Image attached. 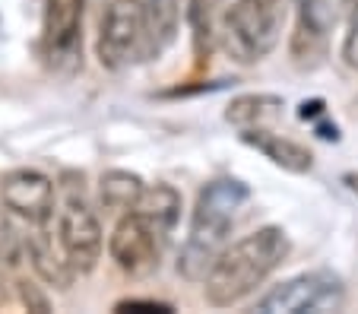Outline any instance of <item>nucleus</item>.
Returning a JSON list of instances; mask_svg holds the SVG:
<instances>
[{
  "label": "nucleus",
  "mask_w": 358,
  "mask_h": 314,
  "mask_svg": "<svg viewBox=\"0 0 358 314\" xmlns=\"http://www.w3.org/2000/svg\"><path fill=\"white\" fill-rule=\"evenodd\" d=\"M285 257H289V235L279 226H264L244 235L241 241H235L219 254L216 266L210 270L206 286H203L206 301L213 308H231L244 301L276 273Z\"/></svg>",
  "instance_id": "f257e3e1"
},
{
  "label": "nucleus",
  "mask_w": 358,
  "mask_h": 314,
  "mask_svg": "<svg viewBox=\"0 0 358 314\" xmlns=\"http://www.w3.org/2000/svg\"><path fill=\"white\" fill-rule=\"evenodd\" d=\"M248 194V185H241L235 178H219L200 191L194 219H190V238L181 251V260H178V273L184 280L206 283L219 254L225 251V238H229Z\"/></svg>",
  "instance_id": "f03ea898"
},
{
  "label": "nucleus",
  "mask_w": 358,
  "mask_h": 314,
  "mask_svg": "<svg viewBox=\"0 0 358 314\" xmlns=\"http://www.w3.org/2000/svg\"><path fill=\"white\" fill-rule=\"evenodd\" d=\"M282 0H235L222 20V48L238 64H257L282 38Z\"/></svg>",
  "instance_id": "7ed1b4c3"
},
{
  "label": "nucleus",
  "mask_w": 358,
  "mask_h": 314,
  "mask_svg": "<svg viewBox=\"0 0 358 314\" xmlns=\"http://www.w3.org/2000/svg\"><path fill=\"white\" fill-rule=\"evenodd\" d=\"M146 10L143 0H108L99 26V64L105 70H124L146 55Z\"/></svg>",
  "instance_id": "20e7f679"
},
{
  "label": "nucleus",
  "mask_w": 358,
  "mask_h": 314,
  "mask_svg": "<svg viewBox=\"0 0 358 314\" xmlns=\"http://www.w3.org/2000/svg\"><path fill=\"white\" fill-rule=\"evenodd\" d=\"M343 283L339 276L317 270V273H301L292 280L273 286L257 301V311L264 314H327L343 308Z\"/></svg>",
  "instance_id": "39448f33"
},
{
  "label": "nucleus",
  "mask_w": 358,
  "mask_h": 314,
  "mask_svg": "<svg viewBox=\"0 0 358 314\" xmlns=\"http://www.w3.org/2000/svg\"><path fill=\"white\" fill-rule=\"evenodd\" d=\"M57 248L73 273H92L101 257V226L83 197H70L57 216Z\"/></svg>",
  "instance_id": "423d86ee"
},
{
  "label": "nucleus",
  "mask_w": 358,
  "mask_h": 314,
  "mask_svg": "<svg viewBox=\"0 0 358 314\" xmlns=\"http://www.w3.org/2000/svg\"><path fill=\"white\" fill-rule=\"evenodd\" d=\"M298 3H301V13L292 32V57L304 67L324 57L330 32L345 16H352L358 0H298Z\"/></svg>",
  "instance_id": "0eeeda50"
},
{
  "label": "nucleus",
  "mask_w": 358,
  "mask_h": 314,
  "mask_svg": "<svg viewBox=\"0 0 358 314\" xmlns=\"http://www.w3.org/2000/svg\"><path fill=\"white\" fill-rule=\"evenodd\" d=\"M162 235L140 213H124L108 238V254L127 276H149L162 257Z\"/></svg>",
  "instance_id": "6e6552de"
},
{
  "label": "nucleus",
  "mask_w": 358,
  "mask_h": 314,
  "mask_svg": "<svg viewBox=\"0 0 358 314\" xmlns=\"http://www.w3.org/2000/svg\"><path fill=\"white\" fill-rule=\"evenodd\" d=\"M0 197H3V206L10 213L41 226L55 213V181L35 169H16L3 175Z\"/></svg>",
  "instance_id": "1a4fd4ad"
},
{
  "label": "nucleus",
  "mask_w": 358,
  "mask_h": 314,
  "mask_svg": "<svg viewBox=\"0 0 358 314\" xmlns=\"http://www.w3.org/2000/svg\"><path fill=\"white\" fill-rule=\"evenodd\" d=\"M83 13L86 0H48L41 22V48L55 64L76 61L83 48Z\"/></svg>",
  "instance_id": "9d476101"
},
{
  "label": "nucleus",
  "mask_w": 358,
  "mask_h": 314,
  "mask_svg": "<svg viewBox=\"0 0 358 314\" xmlns=\"http://www.w3.org/2000/svg\"><path fill=\"white\" fill-rule=\"evenodd\" d=\"M241 140L248 146H254L257 152H264L273 165H279V169H285V171H295V175L311 171V165H314L311 150H304L301 143H295V140H289V137L270 134V130H264V127H244Z\"/></svg>",
  "instance_id": "9b49d317"
},
{
  "label": "nucleus",
  "mask_w": 358,
  "mask_h": 314,
  "mask_svg": "<svg viewBox=\"0 0 358 314\" xmlns=\"http://www.w3.org/2000/svg\"><path fill=\"white\" fill-rule=\"evenodd\" d=\"M130 213H140L149 226L165 238V235L178 226V216H181V194H178L171 185H152L143 191L140 204H136Z\"/></svg>",
  "instance_id": "f8f14e48"
},
{
  "label": "nucleus",
  "mask_w": 358,
  "mask_h": 314,
  "mask_svg": "<svg viewBox=\"0 0 358 314\" xmlns=\"http://www.w3.org/2000/svg\"><path fill=\"white\" fill-rule=\"evenodd\" d=\"M146 10V57H159L178 35V22H181V0H143Z\"/></svg>",
  "instance_id": "ddd939ff"
},
{
  "label": "nucleus",
  "mask_w": 358,
  "mask_h": 314,
  "mask_svg": "<svg viewBox=\"0 0 358 314\" xmlns=\"http://www.w3.org/2000/svg\"><path fill=\"white\" fill-rule=\"evenodd\" d=\"M143 191V178L134 175V171H124V169H111L101 175L99 181V197H101V206L111 213H130L136 204H140Z\"/></svg>",
  "instance_id": "4468645a"
},
{
  "label": "nucleus",
  "mask_w": 358,
  "mask_h": 314,
  "mask_svg": "<svg viewBox=\"0 0 358 314\" xmlns=\"http://www.w3.org/2000/svg\"><path fill=\"white\" fill-rule=\"evenodd\" d=\"M29 260H32L35 266V273L41 276L45 283H51V286L57 289H67L70 280H73V270H70L67 257H64V251H55V241H48V238H29Z\"/></svg>",
  "instance_id": "2eb2a0df"
},
{
  "label": "nucleus",
  "mask_w": 358,
  "mask_h": 314,
  "mask_svg": "<svg viewBox=\"0 0 358 314\" xmlns=\"http://www.w3.org/2000/svg\"><path fill=\"white\" fill-rule=\"evenodd\" d=\"M279 108H282V99L276 96H241L229 105L225 117L244 130V127H260L266 117L279 115Z\"/></svg>",
  "instance_id": "dca6fc26"
},
{
  "label": "nucleus",
  "mask_w": 358,
  "mask_h": 314,
  "mask_svg": "<svg viewBox=\"0 0 358 314\" xmlns=\"http://www.w3.org/2000/svg\"><path fill=\"white\" fill-rule=\"evenodd\" d=\"M190 26H194V48L196 57L206 61L216 38V13H213V0H194L190 3Z\"/></svg>",
  "instance_id": "f3484780"
},
{
  "label": "nucleus",
  "mask_w": 358,
  "mask_h": 314,
  "mask_svg": "<svg viewBox=\"0 0 358 314\" xmlns=\"http://www.w3.org/2000/svg\"><path fill=\"white\" fill-rule=\"evenodd\" d=\"M115 311L117 314H130V311H136V314H169V311H175V308L169 305V301H156V299H124V301H117L115 305Z\"/></svg>",
  "instance_id": "a211bd4d"
},
{
  "label": "nucleus",
  "mask_w": 358,
  "mask_h": 314,
  "mask_svg": "<svg viewBox=\"0 0 358 314\" xmlns=\"http://www.w3.org/2000/svg\"><path fill=\"white\" fill-rule=\"evenodd\" d=\"M343 57L352 70H358V3L349 16V32H345V38H343Z\"/></svg>",
  "instance_id": "6ab92c4d"
},
{
  "label": "nucleus",
  "mask_w": 358,
  "mask_h": 314,
  "mask_svg": "<svg viewBox=\"0 0 358 314\" xmlns=\"http://www.w3.org/2000/svg\"><path fill=\"white\" fill-rule=\"evenodd\" d=\"M20 299H22V305H26L29 311H38V314L51 311V301H48L45 295L38 292V286H32V283H20Z\"/></svg>",
  "instance_id": "aec40b11"
}]
</instances>
